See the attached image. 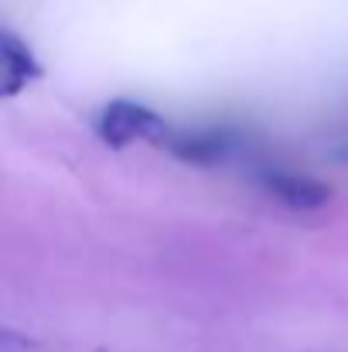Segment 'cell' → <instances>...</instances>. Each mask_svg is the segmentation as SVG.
<instances>
[{"label": "cell", "instance_id": "6da1fadb", "mask_svg": "<svg viewBox=\"0 0 348 352\" xmlns=\"http://www.w3.org/2000/svg\"><path fill=\"white\" fill-rule=\"evenodd\" d=\"M96 130L110 147H126V144H137V140L164 144L171 123L161 113H154L150 107H143V103L113 100L110 107H103V113L96 120Z\"/></svg>", "mask_w": 348, "mask_h": 352}, {"label": "cell", "instance_id": "7a4b0ae2", "mask_svg": "<svg viewBox=\"0 0 348 352\" xmlns=\"http://www.w3.org/2000/svg\"><path fill=\"white\" fill-rule=\"evenodd\" d=\"M161 147H167L188 164H219L235 151V133L226 126H195V130L171 126Z\"/></svg>", "mask_w": 348, "mask_h": 352}, {"label": "cell", "instance_id": "3957f363", "mask_svg": "<svg viewBox=\"0 0 348 352\" xmlns=\"http://www.w3.org/2000/svg\"><path fill=\"white\" fill-rule=\"evenodd\" d=\"M41 76V65L34 58V52L10 31H0V96L10 100L17 93H24L34 79Z\"/></svg>", "mask_w": 348, "mask_h": 352}, {"label": "cell", "instance_id": "277c9868", "mask_svg": "<svg viewBox=\"0 0 348 352\" xmlns=\"http://www.w3.org/2000/svg\"><path fill=\"white\" fill-rule=\"evenodd\" d=\"M263 188L277 202H283L290 209H318V206H325L332 199L328 185H321V182H314L308 175H297V171H266L263 175Z\"/></svg>", "mask_w": 348, "mask_h": 352}]
</instances>
